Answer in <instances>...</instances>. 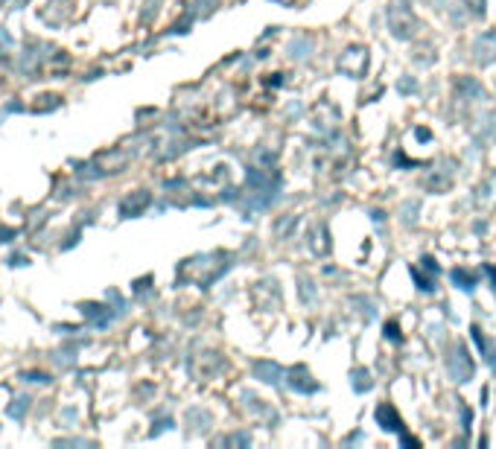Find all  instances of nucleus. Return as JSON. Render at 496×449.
I'll list each match as a JSON object with an SVG mask.
<instances>
[{
    "instance_id": "8",
    "label": "nucleus",
    "mask_w": 496,
    "mask_h": 449,
    "mask_svg": "<svg viewBox=\"0 0 496 449\" xmlns=\"http://www.w3.org/2000/svg\"><path fill=\"white\" fill-rule=\"evenodd\" d=\"M386 330H388V335H391V339H397V335H400V333H397V324H388Z\"/></svg>"
},
{
    "instance_id": "4",
    "label": "nucleus",
    "mask_w": 496,
    "mask_h": 449,
    "mask_svg": "<svg viewBox=\"0 0 496 449\" xmlns=\"http://www.w3.org/2000/svg\"><path fill=\"white\" fill-rule=\"evenodd\" d=\"M473 333V339H476V344L481 347V353H485V359L490 362V364H496V350H490V344H488V339H485V335H481V330H470Z\"/></svg>"
},
{
    "instance_id": "6",
    "label": "nucleus",
    "mask_w": 496,
    "mask_h": 449,
    "mask_svg": "<svg viewBox=\"0 0 496 449\" xmlns=\"http://www.w3.org/2000/svg\"><path fill=\"white\" fill-rule=\"evenodd\" d=\"M452 280H456V283H461V289H473V283H476V277H473V274L467 277L461 269H456V272H452Z\"/></svg>"
},
{
    "instance_id": "5",
    "label": "nucleus",
    "mask_w": 496,
    "mask_h": 449,
    "mask_svg": "<svg viewBox=\"0 0 496 449\" xmlns=\"http://www.w3.org/2000/svg\"><path fill=\"white\" fill-rule=\"evenodd\" d=\"M257 373H263V376H266V382H277V380H280V371L275 368V364H268V362L257 364Z\"/></svg>"
},
{
    "instance_id": "1",
    "label": "nucleus",
    "mask_w": 496,
    "mask_h": 449,
    "mask_svg": "<svg viewBox=\"0 0 496 449\" xmlns=\"http://www.w3.org/2000/svg\"><path fill=\"white\" fill-rule=\"evenodd\" d=\"M447 368H450V373H452V380H456V382H467L473 376V362L467 359L464 347H456V356H450Z\"/></svg>"
},
{
    "instance_id": "9",
    "label": "nucleus",
    "mask_w": 496,
    "mask_h": 449,
    "mask_svg": "<svg viewBox=\"0 0 496 449\" xmlns=\"http://www.w3.org/2000/svg\"><path fill=\"white\" fill-rule=\"evenodd\" d=\"M488 274H490V280H493V286H496V265H493V269H488Z\"/></svg>"
},
{
    "instance_id": "3",
    "label": "nucleus",
    "mask_w": 496,
    "mask_h": 449,
    "mask_svg": "<svg viewBox=\"0 0 496 449\" xmlns=\"http://www.w3.org/2000/svg\"><path fill=\"white\" fill-rule=\"evenodd\" d=\"M476 59H479L481 64H488L490 59H496V38H493V35H481V38L476 41Z\"/></svg>"
},
{
    "instance_id": "2",
    "label": "nucleus",
    "mask_w": 496,
    "mask_h": 449,
    "mask_svg": "<svg viewBox=\"0 0 496 449\" xmlns=\"http://www.w3.org/2000/svg\"><path fill=\"white\" fill-rule=\"evenodd\" d=\"M377 423L382 429H388V432H403V420H400V414H397L388 403H382L379 409H377Z\"/></svg>"
},
{
    "instance_id": "7",
    "label": "nucleus",
    "mask_w": 496,
    "mask_h": 449,
    "mask_svg": "<svg viewBox=\"0 0 496 449\" xmlns=\"http://www.w3.org/2000/svg\"><path fill=\"white\" fill-rule=\"evenodd\" d=\"M473 12L481 15V12H485V0H473Z\"/></svg>"
}]
</instances>
